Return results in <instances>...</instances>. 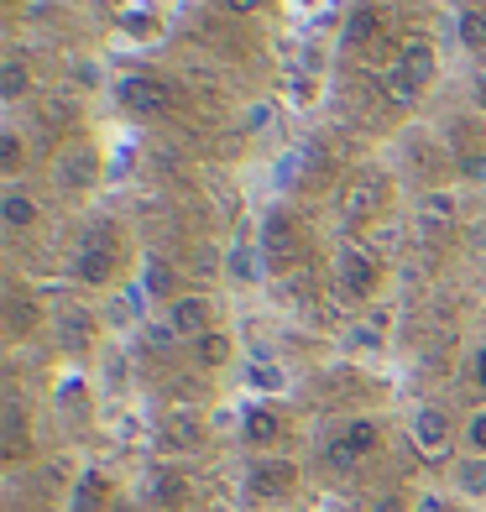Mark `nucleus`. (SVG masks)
<instances>
[{
    "instance_id": "1",
    "label": "nucleus",
    "mask_w": 486,
    "mask_h": 512,
    "mask_svg": "<svg viewBox=\"0 0 486 512\" xmlns=\"http://www.w3.org/2000/svg\"><path fill=\"white\" fill-rule=\"evenodd\" d=\"M382 439H387L382 418L356 413V418H345V424L330 434V445H324V460L340 465V471H356V465H366V460L382 450Z\"/></svg>"
},
{
    "instance_id": "2",
    "label": "nucleus",
    "mask_w": 486,
    "mask_h": 512,
    "mask_svg": "<svg viewBox=\"0 0 486 512\" xmlns=\"http://www.w3.org/2000/svg\"><path fill=\"white\" fill-rule=\"evenodd\" d=\"M408 439H413V450H419V460L445 465V460H455L460 429H455V418L439 408V403H419V408L408 413Z\"/></svg>"
},
{
    "instance_id": "3",
    "label": "nucleus",
    "mask_w": 486,
    "mask_h": 512,
    "mask_svg": "<svg viewBox=\"0 0 486 512\" xmlns=\"http://www.w3.org/2000/svg\"><path fill=\"white\" fill-rule=\"evenodd\" d=\"M382 277H387L382 262L366 246H340L335 251V283L351 304H372V298L382 293Z\"/></svg>"
},
{
    "instance_id": "4",
    "label": "nucleus",
    "mask_w": 486,
    "mask_h": 512,
    "mask_svg": "<svg viewBox=\"0 0 486 512\" xmlns=\"http://www.w3.org/2000/svg\"><path fill=\"white\" fill-rule=\"evenodd\" d=\"M298 492V465L288 455H251L246 465V497L251 502H283Z\"/></svg>"
},
{
    "instance_id": "5",
    "label": "nucleus",
    "mask_w": 486,
    "mask_h": 512,
    "mask_svg": "<svg viewBox=\"0 0 486 512\" xmlns=\"http://www.w3.org/2000/svg\"><path fill=\"white\" fill-rule=\"evenodd\" d=\"M387 199H392L387 173H361V178H351L340 189V220L345 225H366V220H377L387 209Z\"/></svg>"
},
{
    "instance_id": "6",
    "label": "nucleus",
    "mask_w": 486,
    "mask_h": 512,
    "mask_svg": "<svg viewBox=\"0 0 486 512\" xmlns=\"http://www.w3.org/2000/svg\"><path fill=\"white\" fill-rule=\"evenodd\" d=\"M74 283L79 288H110L115 283V272H121V251H115L110 236H89L79 251H74Z\"/></svg>"
},
{
    "instance_id": "7",
    "label": "nucleus",
    "mask_w": 486,
    "mask_h": 512,
    "mask_svg": "<svg viewBox=\"0 0 486 512\" xmlns=\"http://www.w3.org/2000/svg\"><path fill=\"white\" fill-rule=\"evenodd\" d=\"M257 251H262V262L272 272H283L293 256H298V220H288L283 209H272V215L262 220V236H257Z\"/></svg>"
},
{
    "instance_id": "8",
    "label": "nucleus",
    "mask_w": 486,
    "mask_h": 512,
    "mask_svg": "<svg viewBox=\"0 0 486 512\" xmlns=\"http://www.w3.org/2000/svg\"><path fill=\"white\" fill-rule=\"evenodd\" d=\"M115 100H121L131 115H162V110L173 105L168 84L152 79V74H126V79H115Z\"/></svg>"
},
{
    "instance_id": "9",
    "label": "nucleus",
    "mask_w": 486,
    "mask_h": 512,
    "mask_svg": "<svg viewBox=\"0 0 486 512\" xmlns=\"http://www.w3.org/2000/svg\"><path fill=\"white\" fill-rule=\"evenodd\" d=\"M283 434H288V424H283V413H277L272 403H251V408L241 413V439H246V450L272 455L277 445H283Z\"/></svg>"
},
{
    "instance_id": "10",
    "label": "nucleus",
    "mask_w": 486,
    "mask_h": 512,
    "mask_svg": "<svg viewBox=\"0 0 486 512\" xmlns=\"http://www.w3.org/2000/svg\"><path fill=\"white\" fill-rule=\"evenodd\" d=\"M168 330L183 335V340H199V335L220 330V324H215V304H210L204 293H183V298H173V304H168Z\"/></svg>"
},
{
    "instance_id": "11",
    "label": "nucleus",
    "mask_w": 486,
    "mask_h": 512,
    "mask_svg": "<svg viewBox=\"0 0 486 512\" xmlns=\"http://www.w3.org/2000/svg\"><path fill=\"white\" fill-rule=\"evenodd\" d=\"M95 178H100V157H95V147H89V142L68 147L58 157V168H53V183H58L63 194H89V189H95Z\"/></svg>"
},
{
    "instance_id": "12",
    "label": "nucleus",
    "mask_w": 486,
    "mask_h": 512,
    "mask_svg": "<svg viewBox=\"0 0 486 512\" xmlns=\"http://www.w3.org/2000/svg\"><path fill=\"white\" fill-rule=\"evenodd\" d=\"M53 330H58V345H63L68 356H84L89 345H95L100 324H95V314H89V309H58L53 314Z\"/></svg>"
},
{
    "instance_id": "13",
    "label": "nucleus",
    "mask_w": 486,
    "mask_h": 512,
    "mask_svg": "<svg viewBox=\"0 0 486 512\" xmlns=\"http://www.w3.org/2000/svg\"><path fill=\"white\" fill-rule=\"evenodd\" d=\"M147 497L157 512H183L189 507V476L178 471V465H157L152 481H147Z\"/></svg>"
},
{
    "instance_id": "14",
    "label": "nucleus",
    "mask_w": 486,
    "mask_h": 512,
    "mask_svg": "<svg viewBox=\"0 0 486 512\" xmlns=\"http://www.w3.org/2000/svg\"><path fill=\"white\" fill-rule=\"evenodd\" d=\"M450 492L460 502H486V460L481 455H455L450 460Z\"/></svg>"
},
{
    "instance_id": "15",
    "label": "nucleus",
    "mask_w": 486,
    "mask_h": 512,
    "mask_svg": "<svg viewBox=\"0 0 486 512\" xmlns=\"http://www.w3.org/2000/svg\"><path fill=\"white\" fill-rule=\"evenodd\" d=\"M110 492H115L110 476L89 465V471L74 481V492H68V512H105L110 507Z\"/></svg>"
},
{
    "instance_id": "16",
    "label": "nucleus",
    "mask_w": 486,
    "mask_h": 512,
    "mask_svg": "<svg viewBox=\"0 0 486 512\" xmlns=\"http://www.w3.org/2000/svg\"><path fill=\"white\" fill-rule=\"evenodd\" d=\"M398 63L413 74V84H419V89H429L439 79V53H434L429 37H408L403 48H398Z\"/></svg>"
},
{
    "instance_id": "17",
    "label": "nucleus",
    "mask_w": 486,
    "mask_h": 512,
    "mask_svg": "<svg viewBox=\"0 0 486 512\" xmlns=\"http://www.w3.org/2000/svg\"><path fill=\"white\" fill-rule=\"evenodd\" d=\"M419 220H424V230H450L460 220V199L450 189H429L419 199Z\"/></svg>"
},
{
    "instance_id": "18",
    "label": "nucleus",
    "mask_w": 486,
    "mask_h": 512,
    "mask_svg": "<svg viewBox=\"0 0 486 512\" xmlns=\"http://www.w3.org/2000/svg\"><path fill=\"white\" fill-rule=\"evenodd\" d=\"M377 84H382V95L398 105V110H413V105H419V95H424V89L413 84V74H408L403 63H387L382 74H377Z\"/></svg>"
},
{
    "instance_id": "19",
    "label": "nucleus",
    "mask_w": 486,
    "mask_h": 512,
    "mask_svg": "<svg viewBox=\"0 0 486 512\" xmlns=\"http://www.w3.org/2000/svg\"><path fill=\"white\" fill-rule=\"evenodd\" d=\"M230 356H236V340H230L225 330H210V335H199V340H194V361H199L204 371L230 366Z\"/></svg>"
},
{
    "instance_id": "20",
    "label": "nucleus",
    "mask_w": 486,
    "mask_h": 512,
    "mask_svg": "<svg viewBox=\"0 0 486 512\" xmlns=\"http://www.w3.org/2000/svg\"><path fill=\"white\" fill-rule=\"evenodd\" d=\"M37 220H42L37 199H27L21 189H11L6 199H0V225H6V230H32Z\"/></svg>"
},
{
    "instance_id": "21",
    "label": "nucleus",
    "mask_w": 486,
    "mask_h": 512,
    "mask_svg": "<svg viewBox=\"0 0 486 512\" xmlns=\"http://www.w3.org/2000/svg\"><path fill=\"white\" fill-rule=\"evenodd\" d=\"M32 455V429H27V413L21 403H6V460H27Z\"/></svg>"
},
{
    "instance_id": "22",
    "label": "nucleus",
    "mask_w": 486,
    "mask_h": 512,
    "mask_svg": "<svg viewBox=\"0 0 486 512\" xmlns=\"http://www.w3.org/2000/svg\"><path fill=\"white\" fill-rule=\"evenodd\" d=\"M455 37H460V48L466 53H486V11H476V6H466L455 16Z\"/></svg>"
},
{
    "instance_id": "23",
    "label": "nucleus",
    "mask_w": 486,
    "mask_h": 512,
    "mask_svg": "<svg viewBox=\"0 0 486 512\" xmlns=\"http://www.w3.org/2000/svg\"><path fill=\"white\" fill-rule=\"evenodd\" d=\"M27 89H32L27 63H21V58H6V63H0V100H6V105H16L21 95H27Z\"/></svg>"
},
{
    "instance_id": "24",
    "label": "nucleus",
    "mask_w": 486,
    "mask_h": 512,
    "mask_svg": "<svg viewBox=\"0 0 486 512\" xmlns=\"http://www.w3.org/2000/svg\"><path fill=\"white\" fill-rule=\"evenodd\" d=\"M225 267H230V277H236V283H257V267H262V251H251V241H236L230 246V256H225Z\"/></svg>"
},
{
    "instance_id": "25",
    "label": "nucleus",
    "mask_w": 486,
    "mask_h": 512,
    "mask_svg": "<svg viewBox=\"0 0 486 512\" xmlns=\"http://www.w3.org/2000/svg\"><path fill=\"white\" fill-rule=\"evenodd\" d=\"M162 439H173V445L194 450L199 439H204V424H199L194 413H168V424H162Z\"/></svg>"
},
{
    "instance_id": "26",
    "label": "nucleus",
    "mask_w": 486,
    "mask_h": 512,
    "mask_svg": "<svg viewBox=\"0 0 486 512\" xmlns=\"http://www.w3.org/2000/svg\"><path fill=\"white\" fill-rule=\"evenodd\" d=\"M460 445H466V455L486 460V403L466 413V424H460Z\"/></svg>"
},
{
    "instance_id": "27",
    "label": "nucleus",
    "mask_w": 486,
    "mask_h": 512,
    "mask_svg": "<svg viewBox=\"0 0 486 512\" xmlns=\"http://www.w3.org/2000/svg\"><path fill=\"white\" fill-rule=\"evenodd\" d=\"M372 32H382V16H377V11H356V16H351V27H345V42L356 48V42H361V37H372Z\"/></svg>"
},
{
    "instance_id": "28",
    "label": "nucleus",
    "mask_w": 486,
    "mask_h": 512,
    "mask_svg": "<svg viewBox=\"0 0 486 512\" xmlns=\"http://www.w3.org/2000/svg\"><path fill=\"white\" fill-rule=\"evenodd\" d=\"M21 157H27V152H21V136L16 131H0V173H16Z\"/></svg>"
},
{
    "instance_id": "29",
    "label": "nucleus",
    "mask_w": 486,
    "mask_h": 512,
    "mask_svg": "<svg viewBox=\"0 0 486 512\" xmlns=\"http://www.w3.org/2000/svg\"><path fill=\"white\" fill-rule=\"evenodd\" d=\"M32 324H37V309L27 304V298H16V304H11V335H27Z\"/></svg>"
},
{
    "instance_id": "30",
    "label": "nucleus",
    "mask_w": 486,
    "mask_h": 512,
    "mask_svg": "<svg viewBox=\"0 0 486 512\" xmlns=\"http://www.w3.org/2000/svg\"><path fill=\"white\" fill-rule=\"evenodd\" d=\"M366 512H413V502L403 497V492H382L372 507H366Z\"/></svg>"
},
{
    "instance_id": "31",
    "label": "nucleus",
    "mask_w": 486,
    "mask_h": 512,
    "mask_svg": "<svg viewBox=\"0 0 486 512\" xmlns=\"http://www.w3.org/2000/svg\"><path fill=\"white\" fill-rule=\"evenodd\" d=\"M471 382H476V392L486 398V340L476 345V356H471Z\"/></svg>"
},
{
    "instance_id": "32",
    "label": "nucleus",
    "mask_w": 486,
    "mask_h": 512,
    "mask_svg": "<svg viewBox=\"0 0 486 512\" xmlns=\"http://www.w3.org/2000/svg\"><path fill=\"white\" fill-rule=\"evenodd\" d=\"M147 283H152V293H168V288H173V267L152 262V277H147Z\"/></svg>"
},
{
    "instance_id": "33",
    "label": "nucleus",
    "mask_w": 486,
    "mask_h": 512,
    "mask_svg": "<svg viewBox=\"0 0 486 512\" xmlns=\"http://www.w3.org/2000/svg\"><path fill=\"white\" fill-rule=\"evenodd\" d=\"M413 512H445V502H439L434 492H419V502H413Z\"/></svg>"
},
{
    "instance_id": "34",
    "label": "nucleus",
    "mask_w": 486,
    "mask_h": 512,
    "mask_svg": "<svg viewBox=\"0 0 486 512\" xmlns=\"http://www.w3.org/2000/svg\"><path fill=\"white\" fill-rule=\"evenodd\" d=\"M471 105L486 115V68H481V74H476V89H471Z\"/></svg>"
},
{
    "instance_id": "35",
    "label": "nucleus",
    "mask_w": 486,
    "mask_h": 512,
    "mask_svg": "<svg viewBox=\"0 0 486 512\" xmlns=\"http://www.w3.org/2000/svg\"><path fill=\"white\" fill-rule=\"evenodd\" d=\"M220 6H225V11H236V16H251V11L262 6V0H220Z\"/></svg>"
}]
</instances>
